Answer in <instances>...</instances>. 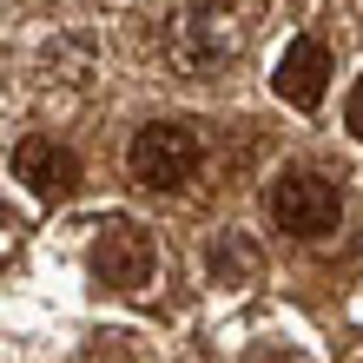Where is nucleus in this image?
<instances>
[{
	"mask_svg": "<svg viewBox=\"0 0 363 363\" xmlns=\"http://www.w3.org/2000/svg\"><path fill=\"white\" fill-rule=\"evenodd\" d=\"M258 271H264V258H258V245H251L245 231H218V238H211V277H218V284L245 291V284H258Z\"/></svg>",
	"mask_w": 363,
	"mask_h": 363,
	"instance_id": "7",
	"label": "nucleus"
},
{
	"mask_svg": "<svg viewBox=\"0 0 363 363\" xmlns=\"http://www.w3.org/2000/svg\"><path fill=\"white\" fill-rule=\"evenodd\" d=\"M199 133H191L185 119H152L133 133V152H125V165H133V179L145 191H179L191 172H199Z\"/></svg>",
	"mask_w": 363,
	"mask_h": 363,
	"instance_id": "2",
	"label": "nucleus"
},
{
	"mask_svg": "<svg viewBox=\"0 0 363 363\" xmlns=\"http://www.w3.org/2000/svg\"><path fill=\"white\" fill-rule=\"evenodd\" d=\"M152 264H159V251H152V238H145V225H133V218L99 225V238H93V277L106 291H145V284H152Z\"/></svg>",
	"mask_w": 363,
	"mask_h": 363,
	"instance_id": "4",
	"label": "nucleus"
},
{
	"mask_svg": "<svg viewBox=\"0 0 363 363\" xmlns=\"http://www.w3.org/2000/svg\"><path fill=\"white\" fill-rule=\"evenodd\" d=\"M344 119H350V133L363 139V79H357V93H350V106H344Z\"/></svg>",
	"mask_w": 363,
	"mask_h": 363,
	"instance_id": "8",
	"label": "nucleus"
},
{
	"mask_svg": "<svg viewBox=\"0 0 363 363\" xmlns=\"http://www.w3.org/2000/svg\"><path fill=\"white\" fill-rule=\"evenodd\" d=\"M13 172L27 179V191H33V199H67V191L79 185V159H73L60 139L33 133V139H20V152H13Z\"/></svg>",
	"mask_w": 363,
	"mask_h": 363,
	"instance_id": "6",
	"label": "nucleus"
},
{
	"mask_svg": "<svg viewBox=\"0 0 363 363\" xmlns=\"http://www.w3.org/2000/svg\"><path fill=\"white\" fill-rule=\"evenodd\" d=\"M245 47H251L245 0H185V7L172 13V27H165V53H172L191 79L225 73Z\"/></svg>",
	"mask_w": 363,
	"mask_h": 363,
	"instance_id": "1",
	"label": "nucleus"
},
{
	"mask_svg": "<svg viewBox=\"0 0 363 363\" xmlns=\"http://www.w3.org/2000/svg\"><path fill=\"white\" fill-rule=\"evenodd\" d=\"M271 86H277V99H291V106L311 113V106L324 99V86H330V47L317 33H297L291 47H284V60H277Z\"/></svg>",
	"mask_w": 363,
	"mask_h": 363,
	"instance_id": "5",
	"label": "nucleus"
},
{
	"mask_svg": "<svg viewBox=\"0 0 363 363\" xmlns=\"http://www.w3.org/2000/svg\"><path fill=\"white\" fill-rule=\"evenodd\" d=\"M271 218H277V231H291V238H324V231H337V218H344V191L324 172H284L271 185Z\"/></svg>",
	"mask_w": 363,
	"mask_h": 363,
	"instance_id": "3",
	"label": "nucleus"
}]
</instances>
